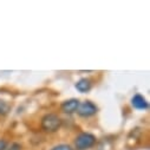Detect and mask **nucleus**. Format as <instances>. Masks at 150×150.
Returning a JSON list of instances; mask_svg holds the SVG:
<instances>
[{
    "instance_id": "obj_4",
    "label": "nucleus",
    "mask_w": 150,
    "mask_h": 150,
    "mask_svg": "<svg viewBox=\"0 0 150 150\" xmlns=\"http://www.w3.org/2000/svg\"><path fill=\"white\" fill-rule=\"evenodd\" d=\"M79 100L78 99H69V100H65L63 104H62V110L65 112V114H73L74 111H77L78 106H79Z\"/></svg>"
},
{
    "instance_id": "obj_9",
    "label": "nucleus",
    "mask_w": 150,
    "mask_h": 150,
    "mask_svg": "<svg viewBox=\"0 0 150 150\" xmlns=\"http://www.w3.org/2000/svg\"><path fill=\"white\" fill-rule=\"evenodd\" d=\"M6 149V141L0 139V150H5Z\"/></svg>"
},
{
    "instance_id": "obj_8",
    "label": "nucleus",
    "mask_w": 150,
    "mask_h": 150,
    "mask_svg": "<svg viewBox=\"0 0 150 150\" xmlns=\"http://www.w3.org/2000/svg\"><path fill=\"white\" fill-rule=\"evenodd\" d=\"M51 150H73V149L67 144H59V145L53 146Z\"/></svg>"
},
{
    "instance_id": "obj_5",
    "label": "nucleus",
    "mask_w": 150,
    "mask_h": 150,
    "mask_svg": "<svg viewBox=\"0 0 150 150\" xmlns=\"http://www.w3.org/2000/svg\"><path fill=\"white\" fill-rule=\"evenodd\" d=\"M131 104L134 108L138 109V110H145L149 108V104L146 102V99L142 96V95H135L132 98H131Z\"/></svg>"
},
{
    "instance_id": "obj_6",
    "label": "nucleus",
    "mask_w": 150,
    "mask_h": 150,
    "mask_svg": "<svg viewBox=\"0 0 150 150\" xmlns=\"http://www.w3.org/2000/svg\"><path fill=\"white\" fill-rule=\"evenodd\" d=\"M76 89L79 92H88L91 89V82L88 78H82L76 83Z\"/></svg>"
},
{
    "instance_id": "obj_3",
    "label": "nucleus",
    "mask_w": 150,
    "mask_h": 150,
    "mask_svg": "<svg viewBox=\"0 0 150 150\" xmlns=\"http://www.w3.org/2000/svg\"><path fill=\"white\" fill-rule=\"evenodd\" d=\"M97 106L90 102V100H86L82 104H79L78 109H77V112H78V115L82 116V117H90V116H93L96 112H97Z\"/></svg>"
},
{
    "instance_id": "obj_7",
    "label": "nucleus",
    "mask_w": 150,
    "mask_h": 150,
    "mask_svg": "<svg viewBox=\"0 0 150 150\" xmlns=\"http://www.w3.org/2000/svg\"><path fill=\"white\" fill-rule=\"evenodd\" d=\"M10 110V105L4 100H0V115H6Z\"/></svg>"
},
{
    "instance_id": "obj_2",
    "label": "nucleus",
    "mask_w": 150,
    "mask_h": 150,
    "mask_svg": "<svg viewBox=\"0 0 150 150\" xmlns=\"http://www.w3.org/2000/svg\"><path fill=\"white\" fill-rule=\"evenodd\" d=\"M96 143V137L92 134L89 132H82L77 136L76 141H74V145H76L77 150H86L93 146Z\"/></svg>"
},
{
    "instance_id": "obj_1",
    "label": "nucleus",
    "mask_w": 150,
    "mask_h": 150,
    "mask_svg": "<svg viewBox=\"0 0 150 150\" xmlns=\"http://www.w3.org/2000/svg\"><path fill=\"white\" fill-rule=\"evenodd\" d=\"M62 125V120L54 114H47L42 118V128L46 132H56Z\"/></svg>"
},
{
    "instance_id": "obj_10",
    "label": "nucleus",
    "mask_w": 150,
    "mask_h": 150,
    "mask_svg": "<svg viewBox=\"0 0 150 150\" xmlns=\"http://www.w3.org/2000/svg\"><path fill=\"white\" fill-rule=\"evenodd\" d=\"M20 144H18V143H14L12 146H11V150H20Z\"/></svg>"
}]
</instances>
